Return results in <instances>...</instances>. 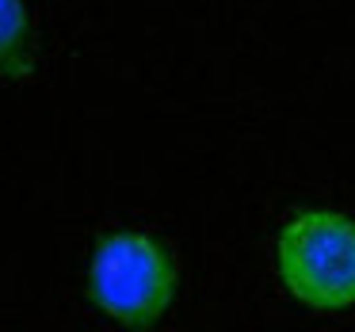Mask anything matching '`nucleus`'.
Masks as SVG:
<instances>
[{"mask_svg":"<svg viewBox=\"0 0 355 332\" xmlns=\"http://www.w3.org/2000/svg\"><path fill=\"white\" fill-rule=\"evenodd\" d=\"M88 294L111 321L126 329H149L176 298L172 252L149 233H107L92 252Z\"/></svg>","mask_w":355,"mask_h":332,"instance_id":"obj_1","label":"nucleus"},{"mask_svg":"<svg viewBox=\"0 0 355 332\" xmlns=\"http://www.w3.org/2000/svg\"><path fill=\"white\" fill-rule=\"evenodd\" d=\"M279 279L313 309L355 306V218L302 210L279 233Z\"/></svg>","mask_w":355,"mask_h":332,"instance_id":"obj_2","label":"nucleus"},{"mask_svg":"<svg viewBox=\"0 0 355 332\" xmlns=\"http://www.w3.org/2000/svg\"><path fill=\"white\" fill-rule=\"evenodd\" d=\"M35 69V35L24 0H0V80H27Z\"/></svg>","mask_w":355,"mask_h":332,"instance_id":"obj_3","label":"nucleus"}]
</instances>
